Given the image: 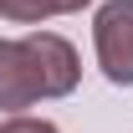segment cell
<instances>
[{"label":"cell","instance_id":"6da1fadb","mask_svg":"<svg viewBox=\"0 0 133 133\" xmlns=\"http://www.w3.org/2000/svg\"><path fill=\"white\" fill-rule=\"evenodd\" d=\"M97 41V66L118 87H133V0H108L92 21Z\"/></svg>","mask_w":133,"mask_h":133},{"label":"cell","instance_id":"7a4b0ae2","mask_svg":"<svg viewBox=\"0 0 133 133\" xmlns=\"http://www.w3.org/2000/svg\"><path fill=\"white\" fill-rule=\"evenodd\" d=\"M26 56H31V72H36L41 97H66V92L77 87V77H82V62H77L72 41L56 36V31L26 36Z\"/></svg>","mask_w":133,"mask_h":133},{"label":"cell","instance_id":"3957f363","mask_svg":"<svg viewBox=\"0 0 133 133\" xmlns=\"http://www.w3.org/2000/svg\"><path fill=\"white\" fill-rule=\"evenodd\" d=\"M31 102H41V87H36L26 41H0V108L21 118V108H31Z\"/></svg>","mask_w":133,"mask_h":133},{"label":"cell","instance_id":"277c9868","mask_svg":"<svg viewBox=\"0 0 133 133\" xmlns=\"http://www.w3.org/2000/svg\"><path fill=\"white\" fill-rule=\"evenodd\" d=\"M92 0H0V21H16V26H31V21L46 16H77Z\"/></svg>","mask_w":133,"mask_h":133},{"label":"cell","instance_id":"5b68a950","mask_svg":"<svg viewBox=\"0 0 133 133\" xmlns=\"http://www.w3.org/2000/svg\"><path fill=\"white\" fill-rule=\"evenodd\" d=\"M0 133H56V123H46V118H5L0 123Z\"/></svg>","mask_w":133,"mask_h":133}]
</instances>
